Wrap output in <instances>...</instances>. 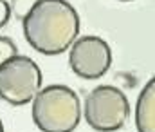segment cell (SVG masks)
<instances>
[{
    "label": "cell",
    "mask_w": 155,
    "mask_h": 132,
    "mask_svg": "<svg viewBox=\"0 0 155 132\" xmlns=\"http://www.w3.org/2000/svg\"><path fill=\"white\" fill-rule=\"evenodd\" d=\"M24 36L36 52H65L79 35V15L67 0H36L22 20Z\"/></svg>",
    "instance_id": "6da1fadb"
},
{
    "label": "cell",
    "mask_w": 155,
    "mask_h": 132,
    "mask_svg": "<svg viewBox=\"0 0 155 132\" xmlns=\"http://www.w3.org/2000/svg\"><path fill=\"white\" fill-rule=\"evenodd\" d=\"M81 120L78 94L67 85H47L33 98V121L41 132H72Z\"/></svg>",
    "instance_id": "7a4b0ae2"
},
{
    "label": "cell",
    "mask_w": 155,
    "mask_h": 132,
    "mask_svg": "<svg viewBox=\"0 0 155 132\" xmlns=\"http://www.w3.org/2000/svg\"><path fill=\"white\" fill-rule=\"evenodd\" d=\"M83 116L87 125L94 130L116 132L130 116L128 98L114 85H97L85 100Z\"/></svg>",
    "instance_id": "3957f363"
},
{
    "label": "cell",
    "mask_w": 155,
    "mask_h": 132,
    "mask_svg": "<svg viewBox=\"0 0 155 132\" xmlns=\"http://www.w3.org/2000/svg\"><path fill=\"white\" fill-rule=\"evenodd\" d=\"M40 89L41 71L29 56L15 54L0 65V98L9 105H27Z\"/></svg>",
    "instance_id": "277c9868"
},
{
    "label": "cell",
    "mask_w": 155,
    "mask_h": 132,
    "mask_svg": "<svg viewBox=\"0 0 155 132\" xmlns=\"http://www.w3.org/2000/svg\"><path fill=\"white\" fill-rule=\"evenodd\" d=\"M69 65L72 73L83 80H99L112 65L110 45L92 35L76 38L69 51Z\"/></svg>",
    "instance_id": "5b68a950"
},
{
    "label": "cell",
    "mask_w": 155,
    "mask_h": 132,
    "mask_svg": "<svg viewBox=\"0 0 155 132\" xmlns=\"http://www.w3.org/2000/svg\"><path fill=\"white\" fill-rule=\"evenodd\" d=\"M137 132H155V78L143 87L135 105Z\"/></svg>",
    "instance_id": "8992f818"
},
{
    "label": "cell",
    "mask_w": 155,
    "mask_h": 132,
    "mask_svg": "<svg viewBox=\"0 0 155 132\" xmlns=\"http://www.w3.org/2000/svg\"><path fill=\"white\" fill-rule=\"evenodd\" d=\"M16 52H18V47L9 36H0V65L9 58H13Z\"/></svg>",
    "instance_id": "52a82bcc"
},
{
    "label": "cell",
    "mask_w": 155,
    "mask_h": 132,
    "mask_svg": "<svg viewBox=\"0 0 155 132\" xmlns=\"http://www.w3.org/2000/svg\"><path fill=\"white\" fill-rule=\"evenodd\" d=\"M36 4V0H11V13H15V16L18 20H24V16L31 11V7Z\"/></svg>",
    "instance_id": "ba28073f"
},
{
    "label": "cell",
    "mask_w": 155,
    "mask_h": 132,
    "mask_svg": "<svg viewBox=\"0 0 155 132\" xmlns=\"http://www.w3.org/2000/svg\"><path fill=\"white\" fill-rule=\"evenodd\" d=\"M11 18V9H9V4L5 0H0V29L9 22Z\"/></svg>",
    "instance_id": "9c48e42d"
},
{
    "label": "cell",
    "mask_w": 155,
    "mask_h": 132,
    "mask_svg": "<svg viewBox=\"0 0 155 132\" xmlns=\"http://www.w3.org/2000/svg\"><path fill=\"white\" fill-rule=\"evenodd\" d=\"M0 132H4V123H2V120H0Z\"/></svg>",
    "instance_id": "30bf717a"
},
{
    "label": "cell",
    "mask_w": 155,
    "mask_h": 132,
    "mask_svg": "<svg viewBox=\"0 0 155 132\" xmlns=\"http://www.w3.org/2000/svg\"><path fill=\"white\" fill-rule=\"evenodd\" d=\"M121 2H132V0H121Z\"/></svg>",
    "instance_id": "8fae6325"
}]
</instances>
